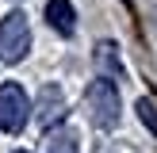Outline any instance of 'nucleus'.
<instances>
[{
  "mask_svg": "<svg viewBox=\"0 0 157 153\" xmlns=\"http://www.w3.org/2000/svg\"><path fill=\"white\" fill-rule=\"evenodd\" d=\"M61 119H65V96H61V88L46 84L42 96H38V122L50 130V126H58Z\"/></svg>",
  "mask_w": 157,
  "mask_h": 153,
  "instance_id": "4",
  "label": "nucleus"
},
{
  "mask_svg": "<svg viewBox=\"0 0 157 153\" xmlns=\"http://www.w3.org/2000/svg\"><path fill=\"white\" fill-rule=\"evenodd\" d=\"M27 119H31L27 92H23L15 80L0 84V130H4V134H19V130L27 126Z\"/></svg>",
  "mask_w": 157,
  "mask_h": 153,
  "instance_id": "3",
  "label": "nucleus"
},
{
  "mask_svg": "<svg viewBox=\"0 0 157 153\" xmlns=\"http://www.w3.org/2000/svg\"><path fill=\"white\" fill-rule=\"evenodd\" d=\"M31 50V23L23 12H8L4 19H0V58L8 61V65H15V61H23Z\"/></svg>",
  "mask_w": 157,
  "mask_h": 153,
  "instance_id": "2",
  "label": "nucleus"
},
{
  "mask_svg": "<svg viewBox=\"0 0 157 153\" xmlns=\"http://www.w3.org/2000/svg\"><path fill=\"white\" fill-rule=\"evenodd\" d=\"M138 111H142V122H150V126L157 130V119H153V103H150V99H142V103H138Z\"/></svg>",
  "mask_w": 157,
  "mask_h": 153,
  "instance_id": "7",
  "label": "nucleus"
},
{
  "mask_svg": "<svg viewBox=\"0 0 157 153\" xmlns=\"http://www.w3.org/2000/svg\"><path fill=\"white\" fill-rule=\"evenodd\" d=\"M84 103H88V115L100 130H111L119 122V88H115L111 76H100V80L88 84L84 92Z\"/></svg>",
  "mask_w": 157,
  "mask_h": 153,
  "instance_id": "1",
  "label": "nucleus"
},
{
  "mask_svg": "<svg viewBox=\"0 0 157 153\" xmlns=\"http://www.w3.org/2000/svg\"><path fill=\"white\" fill-rule=\"evenodd\" d=\"M15 153H27V149H15Z\"/></svg>",
  "mask_w": 157,
  "mask_h": 153,
  "instance_id": "8",
  "label": "nucleus"
},
{
  "mask_svg": "<svg viewBox=\"0 0 157 153\" xmlns=\"http://www.w3.org/2000/svg\"><path fill=\"white\" fill-rule=\"evenodd\" d=\"M46 153H77V134H73V130H54V126H50Z\"/></svg>",
  "mask_w": 157,
  "mask_h": 153,
  "instance_id": "6",
  "label": "nucleus"
},
{
  "mask_svg": "<svg viewBox=\"0 0 157 153\" xmlns=\"http://www.w3.org/2000/svg\"><path fill=\"white\" fill-rule=\"evenodd\" d=\"M46 23H50L58 35H73L77 31V12H73V4L69 0H46Z\"/></svg>",
  "mask_w": 157,
  "mask_h": 153,
  "instance_id": "5",
  "label": "nucleus"
}]
</instances>
